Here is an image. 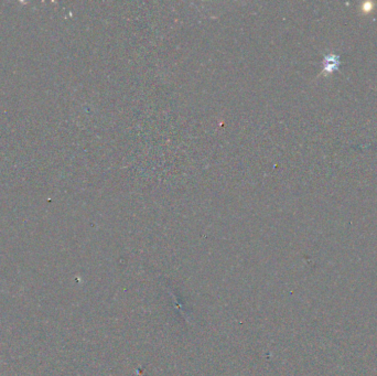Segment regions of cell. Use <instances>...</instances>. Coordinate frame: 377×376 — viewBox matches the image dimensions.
<instances>
[{
    "instance_id": "1",
    "label": "cell",
    "mask_w": 377,
    "mask_h": 376,
    "mask_svg": "<svg viewBox=\"0 0 377 376\" xmlns=\"http://www.w3.org/2000/svg\"><path fill=\"white\" fill-rule=\"evenodd\" d=\"M328 62L327 63V67L326 69L328 70V72H332L333 70H336V64L339 63V60H338V56L336 55H330L328 58Z\"/></svg>"
}]
</instances>
